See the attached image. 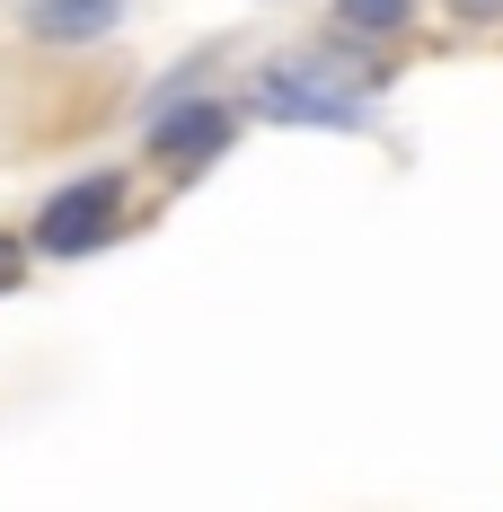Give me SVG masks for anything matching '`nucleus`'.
I'll list each match as a JSON object with an SVG mask.
<instances>
[{"label":"nucleus","mask_w":503,"mask_h":512,"mask_svg":"<svg viewBox=\"0 0 503 512\" xmlns=\"http://www.w3.org/2000/svg\"><path fill=\"white\" fill-rule=\"evenodd\" d=\"M106 212H115V195H106V186H80V195H62V204L45 212L36 239H45V248H80V239H98V230H106Z\"/></svg>","instance_id":"obj_1"}]
</instances>
